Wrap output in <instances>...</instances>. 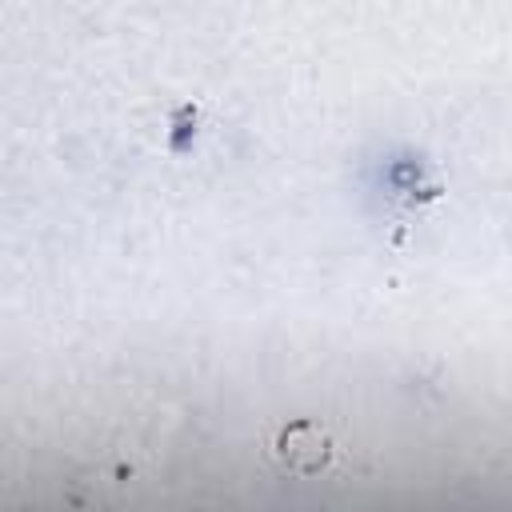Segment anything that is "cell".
<instances>
[{"label": "cell", "instance_id": "6da1fadb", "mask_svg": "<svg viewBox=\"0 0 512 512\" xmlns=\"http://www.w3.org/2000/svg\"><path fill=\"white\" fill-rule=\"evenodd\" d=\"M268 452H272V460H276L284 472L312 476V472L328 468V460H332V452H336V448H332V440L324 436V428H320V424L300 420V424L280 428Z\"/></svg>", "mask_w": 512, "mask_h": 512}]
</instances>
